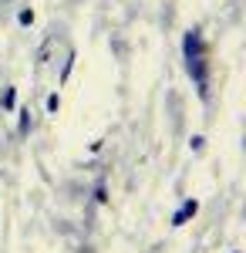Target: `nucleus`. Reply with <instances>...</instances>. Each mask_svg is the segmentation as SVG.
I'll return each instance as SVG.
<instances>
[{
  "label": "nucleus",
  "instance_id": "1",
  "mask_svg": "<svg viewBox=\"0 0 246 253\" xmlns=\"http://www.w3.org/2000/svg\"><path fill=\"white\" fill-rule=\"evenodd\" d=\"M182 51H186V64L192 61H203V44H199V31H189L182 41Z\"/></svg>",
  "mask_w": 246,
  "mask_h": 253
},
{
  "label": "nucleus",
  "instance_id": "2",
  "mask_svg": "<svg viewBox=\"0 0 246 253\" xmlns=\"http://www.w3.org/2000/svg\"><path fill=\"white\" fill-rule=\"evenodd\" d=\"M196 210H199V203H196V199H186V203H182V210L172 216V226H182L189 216H196Z\"/></svg>",
  "mask_w": 246,
  "mask_h": 253
},
{
  "label": "nucleus",
  "instance_id": "3",
  "mask_svg": "<svg viewBox=\"0 0 246 253\" xmlns=\"http://www.w3.org/2000/svg\"><path fill=\"white\" fill-rule=\"evenodd\" d=\"M14 105H17V91H14V88H7V91H3V108L10 112Z\"/></svg>",
  "mask_w": 246,
  "mask_h": 253
},
{
  "label": "nucleus",
  "instance_id": "4",
  "mask_svg": "<svg viewBox=\"0 0 246 253\" xmlns=\"http://www.w3.org/2000/svg\"><path fill=\"white\" fill-rule=\"evenodd\" d=\"M57 108H61V98H57V95H47V112H51V115H54Z\"/></svg>",
  "mask_w": 246,
  "mask_h": 253
},
{
  "label": "nucleus",
  "instance_id": "5",
  "mask_svg": "<svg viewBox=\"0 0 246 253\" xmlns=\"http://www.w3.org/2000/svg\"><path fill=\"white\" fill-rule=\"evenodd\" d=\"M71 68H75V58L64 61V71H61V81H68V75H71Z\"/></svg>",
  "mask_w": 246,
  "mask_h": 253
},
{
  "label": "nucleus",
  "instance_id": "6",
  "mask_svg": "<svg viewBox=\"0 0 246 253\" xmlns=\"http://www.w3.org/2000/svg\"><path fill=\"white\" fill-rule=\"evenodd\" d=\"M17 20H20V24H24V27H27V24L34 20V14H31V10H20V14H17Z\"/></svg>",
  "mask_w": 246,
  "mask_h": 253
},
{
  "label": "nucleus",
  "instance_id": "7",
  "mask_svg": "<svg viewBox=\"0 0 246 253\" xmlns=\"http://www.w3.org/2000/svg\"><path fill=\"white\" fill-rule=\"evenodd\" d=\"M27 125H31V112H20V132H27Z\"/></svg>",
  "mask_w": 246,
  "mask_h": 253
},
{
  "label": "nucleus",
  "instance_id": "8",
  "mask_svg": "<svg viewBox=\"0 0 246 253\" xmlns=\"http://www.w3.org/2000/svg\"><path fill=\"white\" fill-rule=\"evenodd\" d=\"M203 142H206L203 135H192V138H189V145H192V149H203Z\"/></svg>",
  "mask_w": 246,
  "mask_h": 253
}]
</instances>
